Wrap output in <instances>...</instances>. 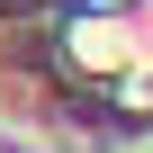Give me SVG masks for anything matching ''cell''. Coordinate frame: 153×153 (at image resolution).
I'll use <instances>...</instances> for the list:
<instances>
[{
  "instance_id": "cell-1",
  "label": "cell",
  "mask_w": 153,
  "mask_h": 153,
  "mask_svg": "<svg viewBox=\"0 0 153 153\" xmlns=\"http://www.w3.org/2000/svg\"><path fill=\"white\" fill-rule=\"evenodd\" d=\"M72 63H90V72H117V63H153V9L81 27V36H72Z\"/></svg>"
},
{
  "instance_id": "cell-2",
  "label": "cell",
  "mask_w": 153,
  "mask_h": 153,
  "mask_svg": "<svg viewBox=\"0 0 153 153\" xmlns=\"http://www.w3.org/2000/svg\"><path fill=\"white\" fill-rule=\"evenodd\" d=\"M0 9H45V0H0Z\"/></svg>"
}]
</instances>
